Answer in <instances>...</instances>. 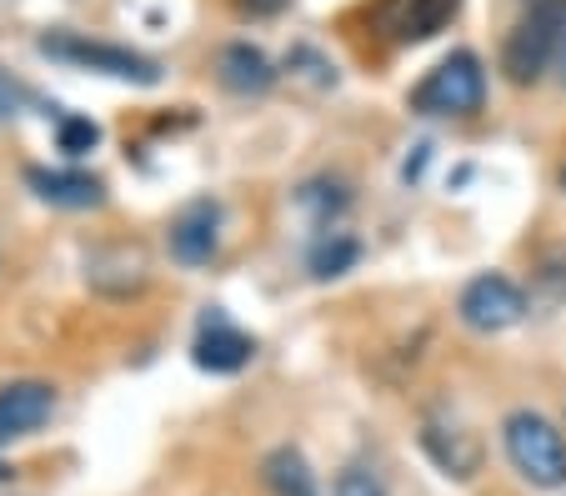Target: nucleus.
<instances>
[{"label":"nucleus","instance_id":"nucleus-7","mask_svg":"<svg viewBox=\"0 0 566 496\" xmlns=\"http://www.w3.org/2000/svg\"><path fill=\"white\" fill-rule=\"evenodd\" d=\"M55 407H61V397H55L51 381H41V377L6 381L0 387V446L41 432L45 421L55 416Z\"/></svg>","mask_w":566,"mask_h":496},{"label":"nucleus","instance_id":"nucleus-1","mask_svg":"<svg viewBox=\"0 0 566 496\" xmlns=\"http://www.w3.org/2000/svg\"><path fill=\"white\" fill-rule=\"evenodd\" d=\"M502 446H506V462L516 466L522 482L542 486V492L566 486V436L552 416H542V411H532V407L506 411Z\"/></svg>","mask_w":566,"mask_h":496},{"label":"nucleus","instance_id":"nucleus-13","mask_svg":"<svg viewBox=\"0 0 566 496\" xmlns=\"http://www.w3.org/2000/svg\"><path fill=\"white\" fill-rule=\"evenodd\" d=\"M261 482H266L271 496H321L316 472L296 446H271L266 462H261Z\"/></svg>","mask_w":566,"mask_h":496},{"label":"nucleus","instance_id":"nucleus-11","mask_svg":"<svg viewBox=\"0 0 566 496\" xmlns=\"http://www.w3.org/2000/svg\"><path fill=\"white\" fill-rule=\"evenodd\" d=\"M216 76H221V86L231 91V96H266V91L276 86V65H271V55L261 51V45L231 41V45H221Z\"/></svg>","mask_w":566,"mask_h":496},{"label":"nucleus","instance_id":"nucleus-22","mask_svg":"<svg viewBox=\"0 0 566 496\" xmlns=\"http://www.w3.org/2000/svg\"><path fill=\"white\" fill-rule=\"evenodd\" d=\"M562 186H566V166H562Z\"/></svg>","mask_w":566,"mask_h":496},{"label":"nucleus","instance_id":"nucleus-4","mask_svg":"<svg viewBox=\"0 0 566 496\" xmlns=\"http://www.w3.org/2000/svg\"><path fill=\"white\" fill-rule=\"evenodd\" d=\"M566 21V0H536L532 11L512 25L502 45V71L512 86H536L556 61V31Z\"/></svg>","mask_w":566,"mask_h":496},{"label":"nucleus","instance_id":"nucleus-8","mask_svg":"<svg viewBox=\"0 0 566 496\" xmlns=\"http://www.w3.org/2000/svg\"><path fill=\"white\" fill-rule=\"evenodd\" d=\"M166 251H171V261H181V266H206V261L221 251V205L206 201V196L181 205L171 217V226H166Z\"/></svg>","mask_w":566,"mask_h":496},{"label":"nucleus","instance_id":"nucleus-16","mask_svg":"<svg viewBox=\"0 0 566 496\" xmlns=\"http://www.w3.org/2000/svg\"><path fill=\"white\" fill-rule=\"evenodd\" d=\"M55 146L81 161L86 151H96L101 146V126L91 116H55Z\"/></svg>","mask_w":566,"mask_h":496},{"label":"nucleus","instance_id":"nucleus-3","mask_svg":"<svg viewBox=\"0 0 566 496\" xmlns=\"http://www.w3.org/2000/svg\"><path fill=\"white\" fill-rule=\"evenodd\" d=\"M486 101V71L476 51H451L411 86L407 106L417 116H471Z\"/></svg>","mask_w":566,"mask_h":496},{"label":"nucleus","instance_id":"nucleus-5","mask_svg":"<svg viewBox=\"0 0 566 496\" xmlns=\"http://www.w3.org/2000/svg\"><path fill=\"white\" fill-rule=\"evenodd\" d=\"M457 316H461V326H471L481 336L512 331V326L526 321V292L512 276H502V271H481V276H471L461 286Z\"/></svg>","mask_w":566,"mask_h":496},{"label":"nucleus","instance_id":"nucleus-14","mask_svg":"<svg viewBox=\"0 0 566 496\" xmlns=\"http://www.w3.org/2000/svg\"><path fill=\"white\" fill-rule=\"evenodd\" d=\"M356 261H361V241L346 236V231H332V236H321L316 246H311L306 266L316 281H336V276H346Z\"/></svg>","mask_w":566,"mask_h":496},{"label":"nucleus","instance_id":"nucleus-20","mask_svg":"<svg viewBox=\"0 0 566 496\" xmlns=\"http://www.w3.org/2000/svg\"><path fill=\"white\" fill-rule=\"evenodd\" d=\"M552 71H556V81L566 86V21H562V31H556V61H552Z\"/></svg>","mask_w":566,"mask_h":496},{"label":"nucleus","instance_id":"nucleus-18","mask_svg":"<svg viewBox=\"0 0 566 496\" xmlns=\"http://www.w3.org/2000/svg\"><path fill=\"white\" fill-rule=\"evenodd\" d=\"M25 101H31V91H25L21 81H15L11 71H6V65H0V120L21 116V106H25Z\"/></svg>","mask_w":566,"mask_h":496},{"label":"nucleus","instance_id":"nucleus-9","mask_svg":"<svg viewBox=\"0 0 566 496\" xmlns=\"http://www.w3.org/2000/svg\"><path fill=\"white\" fill-rule=\"evenodd\" d=\"M251 357H256V341H251L241 326L226 321L221 312L206 316L196 341H191V361L201 371H211V377H235V371L251 367Z\"/></svg>","mask_w":566,"mask_h":496},{"label":"nucleus","instance_id":"nucleus-12","mask_svg":"<svg viewBox=\"0 0 566 496\" xmlns=\"http://www.w3.org/2000/svg\"><path fill=\"white\" fill-rule=\"evenodd\" d=\"M421 452H427L447 476H457V482H471L481 466L476 436L457 432V426H441V421H427V426H421Z\"/></svg>","mask_w":566,"mask_h":496},{"label":"nucleus","instance_id":"nucleus-10","mask_svg":"<svg viewBox=\"0 0 566 496\" xmlns=\"http://www.w3.org/2000/svg\"><path fill=\"white\" fill-rule=\"evenodd\" d=\"M25 186L45 205H61V211H96V205H106V181L81 171V166H25Z\"/></svg>","mask_w":566,"mask_h":496},{"label":"nucleus","instance_id":"nucleus-17","mask_svg":"<svg viewBox=\"0 0 566 496\" xmlns=\"http://www.w3.org/2000/svg\"><path fill=\"white\" fill-rule=\"evenodd\" d=\"M332 496H386L381 476L371 472V466H342V476H336V492Z\"/></svg>","mask_w":566,"mask_h":496},{"label":"nucleus","instance_id":"nucleus-6","mask_svg":"<svg viewBox=\"0 0 566 496\" xmlns=\"http://www.w3.org/2000/svg\"><path fill=\"white\" fill-rule=\"evenodd\" d=\"M461 0H376L371 25L391 45H421L457 21Z\"/></svg>","mask_w":566,"mask_h":496},{"label":"nucleus","instance_id":"nucleus-19","mask_svg":"<svg viewBox=\"0 0 566 496\" xmlns=\"http://www.w3.org/2000/svg\"><path fill=\"white\" fill-rule=\"evenodd\" d=\"M291 0H235V11L251 15V21H266V15H281Z\"/></svg>","mask_w":566,"mask_h":496},{"label":"nucleus","instance_id":"nucleus-2","mask_svg":"<svg viewBox=\"0 0 566 496\" xmlns=\"http://www.w3.org/2000/svg\"><path fill=\"white\" fill-rule=\"evenodd\" d=\"M35 51L51 55V61L75 65V71L130 81V86H156L160 81V65L150 61V55L130 51V45H116V41H96V35H86V31H45L41 41H35Z\"/></svg>","mask_w":566,"mask_h":496},{"label":"nucleus","instance_id":"nucleus-15","mask_svg":"<svg viewBox=\"0 0 566 496\" xmlns=\"http://www.w3.org/2000/svg\"><path fill=\"white\" fill-rule=\"evenodd\" d=\"M296 205L301 211H311L316 221H332V217H342L346 205H352V191H346V181H336V176H316V181H306L296 191Z\"/></svg>","mask_w":566,"mask_h":496},{"label":"nucleus","instance_id":"nucleus-21","mask_svg":"<svg viewBox=\"0 0 566 496\" xmlns=\"http://www.w3.org/2000/svg\"><path fill=\"white\" fill-rule=\"evenodd\" d=\"M11 476H15V472H11V462H0V482H11Z\"/></svg>","mask_w":566,"mask_h":496}]
</instances>
